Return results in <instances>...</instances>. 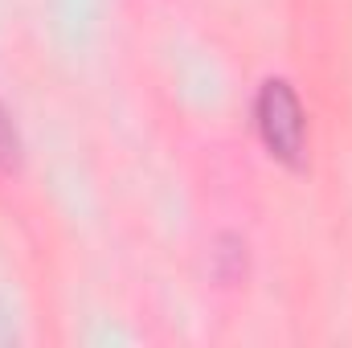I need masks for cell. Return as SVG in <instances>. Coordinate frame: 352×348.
<instances>
[{
  "mask_svg": "<svg viewBox=\"0 0 352 348\" xmlns=\"http://www.w3.org/2000/svg\"><path fill=\"white\" fill-rule=\"evenodd\" d=\"M254 127L263 135L266 152L287 164V168H303L307 160V115L295 87L287 78H266L254 98Z\"/></svg>",
  "mask_w": 352,
  "mask_h": 348,
  "instance_id": "cell-1",
  "label": "cell"
},
{
  "mask_svg": "<svg viewBox=\"0 0 352 348\" xmlns=\"http://www.w3.org/2000/svg\"><path fill=\"white\" fill-rule=\"evenodd\" d=\"M16 168H21V135H16L12 115H8L4 102H0V176L16 173Z\"/></svg>",
  "mask_w": 352,
  "mask_h": 348,
  "instance_id": "cell-2",
  "label": "cell"
}]
</instances>
